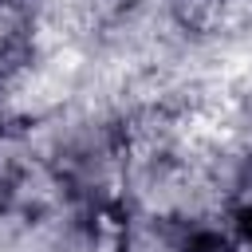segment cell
Masks as SVG:
<instances>
[{
  "instance_id": "6da1fadb",
  "label": "cell",
  "mask_w": 252,
  "mask_h": 252,
  "mask_svg": "<svg viewBox=\"0 0 252 252\" xmlns=\"http://www.w3.org/2000/svg\"><path fill=\"white\" fill-rule=\"evenodd\" d=\"M185 240H189V232L181 228V220L142 213L122 228L118 252H185Z\"/></svg>"
},
{
  "instance_id": "7a4b0ae2",
  "label": "cell",
  "mask_w": 252,
  "mask_h": 252,
  "mask_svg": "<svg viewBox=\"0 0 252 252\" xmlns=\"http://www.w3.org/2000/svg\"><path fill=\"white\" fill-rule=\"evenodd\" d=\"M32 47V16L20 0H0V79L24 67Z\"/></svg>"
},
{
  "instance_id": "3957f363",
  "label": "cell",
  "mask_w": 252,
  "mask_h": 252,
  "mask_svg": "<svg viewBox=\"0 0 252 252\" xmlns=\"http://www.w3.org/2000/svg\"><path fill=\"white\" fill-rule=\"evenodd\" d=\"M185 252H240V244L228 240V236H220V232H205V228H197V232H189Z\"/></svg>"
}]
</instances>
